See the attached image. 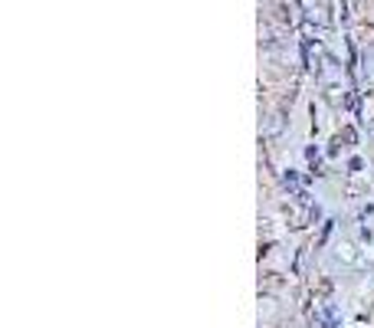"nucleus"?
Returning <instances> with one entry per match:
<instances>
[{"label": "nucleus", "mask_w": 374, "mask_h": 328, "mask_svg": "<svg viewBox=\"0 0 374 328\" xmlns=\"http://www.w3.org/2000/svg\"><path fill=\"white\" fill-rule=\"evenodd\" d=\"M338 259H345V263H358V253H355L351 243H341V246H338Z\"/></svg>", "instance_id": "nucleus-1"}, {"label": "nucleus", "mask_w": 374, "mask_h": 328, "mask_svg": "<svg viewBox=\"0 0 374 328\" xmlns=\"http://www.w3.org/2000/svg\"><path fill=\"white\" fill-rule=\"evenodd\" d=\"M364 76H368V79H374V50H368V53H364Z\"/></svg>", "instance_id": "nucleus-2"}, {"label": "nucleus", "mask_w": 374, "mask_h": 328, "mask_svg": "<svg viewBox=\"0 0 374 328\" xmlns=\"http://www.w3.org/2000/svg\"><path fill=\"white\" fill-rule=\"evenodd\" d=\"M283 131V115H273V122L266 125V135H279Z\"/></svg>", "instance_id": "nucleus-3"}, {"label": "nucleus", "mask_w": 374, "mask_h": 328, "mask_svg": "<svg viewBox=\"0 0 374 328\" xmlns=\"http://www.w3.org/2000/svg\"><path fill=\"white\" fill-rule=\"evenodd\" d=\"M368 135H371V141H374V122H371V128H368Z\"/></svg>", "instance_id": "nucleus-4"}]
</instances>
